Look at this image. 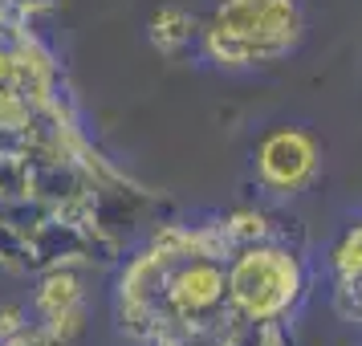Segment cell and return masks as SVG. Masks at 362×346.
Returning a JSON list of instances; mask_svg holds the SVG:
<instances>
[{
    "label": "cell",
    "mask_w": 362,
    "mask_h": 346,
    "mask_svg": "<svg viewBox=\"0 0 362 346\" xmlns=\"http://www.w3.org/2000/svg\"><path fill=\"white\" fill-rule=\"evenodd\" d=\"M297 41L293 0H228L216 17L212 45L228 62H269Z\"/></svg>",
    "instance_id": "1"
},
{
    "label": "cell",
    "mask_w": 362,
    "mask_h": 346,
    "mask_svg": "<svg viewBox=\"0 0 362 346\" xmlns=\"http://www.w3.org/2000/svg\"><path fill=\"white\" fill-rule=\"evenodd\" d=\"M297 289H301V269L285 248H248L232 265L228 277L232 301L252 322H264V318H277L281 310H289Z\"/></svg>",
    "instance_id": "2"
},
{
    "label": "cell",
    "mask_w": 362,
    "mask_h": 346,
    "mask_svg": "<svg viewBox=\"0 0 362 346\" xmlns=\"http://www.w3.org/2000/svg\"><path fill=\"white\" fill-rule=\"evenodd\" d=\"M257 171L269 188L277 192H297L313 180L317 171V147L305 131L293 127H281V131L264 134L261 147H257Z\"/></svg>",
    "instance_id": "3"
}]
</instances>
